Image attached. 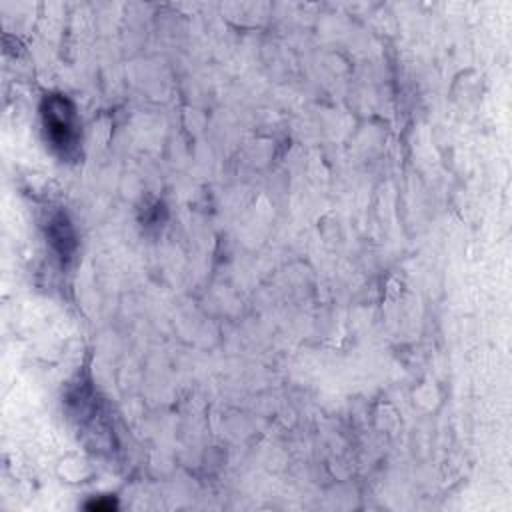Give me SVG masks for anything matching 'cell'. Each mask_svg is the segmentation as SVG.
I'll use <instances>...</instances> for the list:
<instances>
[{
  "label": "cell",
  "mask_w": 512,
  "mask_h": 512,
  "mask_svg": "<svg viewBox=\"0 0 512 512\" xmlns=\"http://www.w3.org/2000/svg\"><path fill=\"white\" fill-rule=\"evenodd\" d=\"M44 126L48 132V138L54 146L62 148L64 152L76 144L78 130H76V118L70 102L62 96H52L46 100L44 108Z\"/></svg>",
  "instance_id": "cell-1"
}]
</instances>
